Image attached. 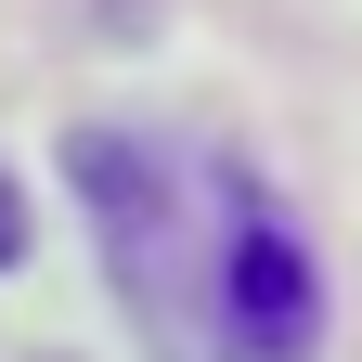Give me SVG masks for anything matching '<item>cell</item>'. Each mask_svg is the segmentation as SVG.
Wrapping results in <instances>:
<instances>
[{"label":"cell","instance_id":"6da1fadb","mask_svg":"<svg viewBox=\"0 0 362 362\" xmlns=\"http://www.w3.org/2000/svg\"><path fill=\"white\" fill-rule=\"evenodd\" d=\"M78 168H90V220L117 246V285L168 362H310L324 285L246 168L156 143V129H90Z\"/></svg>","mask_w":362,"mask_h":362},{"label":"cell","instance_id":"7a4b0ae2","mask_svg":"<svg viewBox=\"0 0 362 362\" xmlns=\"http://www.w3.org/2000/svg\"><path fill=\"white\" fill-rule=\"evenodd\" d=\"M13 259H26V194L0 181V272H13Z\"/></svg>","mask_w":362,"mask_h":362}]
</instances>
